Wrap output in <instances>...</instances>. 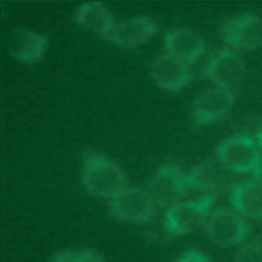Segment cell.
I'll list each match as a JSON object with an SVG mask.
<instances>
[{"label":"cell","mask_w":262,"mask_h":262,"mask_svg":"<svg viewBox=\"0 0 262 262\" xmlns=\"http://www.w3.org/2000/svg\"><path fill=\"white\" fill-rule=\"evenodd\" d=\"M82 187L93 196L115 199L128 188V177L108 155L88 150L82 153Z\"/></svg>","instance_id":"6da1fadb"},{"label":"cell","mask_w":262,"mask_h":262,"mask_svg":"<svg viewBox=\"0 0 262 262\" xmlns=\"http://www.w3.org/2000/svg\"><path fill=\"white\" fill-rule=\"evenodd\" d=\"M217 195L207 193L195 200H180L166 208L163 217V229L170 237L187 235L205 224L208 213L215 204Z\"/></svg>","instance_id":"7a4b0ae2"},{"label":"cell","mask_w":262,"mask_h":262,"mask_svg":"<svg viewBox=\"0 0 262 262\" xmlns=\"http://www.w3.org/2000/svg\"><path fill=\"white\" fill-rule=\"evenodd\" d=\"M246 62L229 47H217L208 52L202 77L213 82L217 88L227 89L232 93H239L246 77Z\"/></svg>","instance_id":"3957f363"},{"label":"cell","mask_w":262,"mask_h":262,"mask_svg":"<svg viewBox=\"0 0 262 262\" xmlns=\"http://www.w3.org/2000/svg\"><path fill=\"white\" fill-rule=\"evenodd\" d=\"M215 155L224 168L235 173H254L262 162V151L249 133H235L220 141Z\"/></svg>","instance_id":"277c9868"},{"label":"cell","mask_w":262,"mask_h":262,"mask_svg":"<svg viewBox=\"0 0 262 262\" xmlns=\"http://www.w3.org/2000/svg\"><path fill=\"white\" fill-rule=\"evenodd\" d=\"M204 230L207 239L220 247L239 246L251 235V225L247 219L229 207L213 208L205 220Z\"/></svg>","instance_id":"5b68a950"},{"label":"cell","mask_w":262,"mask_h":262,"mask_svg":"<svg viewBox=\"0 0 262 262\" xmlns=\"http://www.w3.org/2000/svg\"><path fill=\"white\" fill-rule=\"evenodd\" d=\"M219 35L232 51H257L262 47V17L254 12L227 17L220 24Z\"/></svg>","instance_id":"8992f818"},{"label":"cell","mask_w":262,"mask_h":262,"mask_svg":"<svg viewBox=\"0 0 262 262\" xmlns=\"http://www.w3.org/2000/svg\"><path fill=\"white\" fill-rule=\"evenodd\" d=\"M190 185V177L177 165H162L146 183V192L150 193L155 205L160 208H170L178 204Z\"/></svg>","instance_id":"52a82bcc"},{"label":"cell","mask_w":262,"mask_h":262,"mask_svg":"<svg viewBox=\"0 0 262 262\" xmlns=\"http://www.w3.org/2000/svg\"><path fill=\"white\" fill-rule=\"evenodd\" d=\"M153 199L146 188L141 187H128L120 195L110 200L108 210L110 215L120 222H133V224H150L155 217Z\"/></svg>","instance_id":"ba28073f"},{"label":"cell","mask_w":262,"mask_h":262,"mask_svg":"<svg viewBox=\"0 0 262 262\" xmlns=\"http://www.w3.org/2000/svg\"><path fill=\"white\" fill-rule=\"evenodd\" d=\"M237 101V94L222 88L202 91L192 104V126L200 129L207 124L219 123L227 118Z\"/></svg>","instance_id":"9c48e42d"},{"label":"cell","mask_w":262,"mask_h":262,"mask_svg":"<svg viewBox=\"0 0 262 262\" xmlns=\"http://www.w3.org/2000/svg\"><path fill=\"white\" fill-rule=\"evenodd\" d=\"M49 35L39 34L24 27H14L9 34L7 52L10 57L22 64H35L44 57Z\"/></svg>","instance_id":"30bf717a"},{"label":"cell","mask_w":262,"mask_h":262,"mask_svg":"<svg viewBox=\"0 0 262 262\" xmlns=\"http://www.w3.org/2000/svg\"><path fill=\"white\" fill-rule=\"evenodd\" d=\"M151 79L163 91L180 93L193 81V71L175 57L162 54L151 64Z\"/></svg>","instance_id":"8fae6325"},{"label":"cell","mask_w":262,"mask_h":262,"mask_svg":"<svg viewBox=\"0 0 262 262\" xmlns=\"http://www.w3.org/2000/svg\"><path fill=\"white\" fill-rule=\"evenodd\" d=\"M165 54L187 66L195 64L207 52L205 39L190 29H171L163 37Z\"/></svg>","instance_id":"7c38bea8"},{"label":"cell","mask_w":262,"mask_h":262,"mask_svg":"<svg viewBox=\"0 0 262 262\" xmlns=\"http://www.w3.org/2000/svg\"><path fill=\"white\" fill-rule=\"evenodd\" d=\"M158 31V24L151 17H131V19L116 24L108 40L115 46L121 47V49H135V47H140L141 44H145L151 37H155Z\"/></svg>","instance_id":"4fadbf2b"},{"label":"cell","mask_w":262,"mask_h":262,"mask_svg":"<svg viewBox=\"0 0 262 262\" xmlns=\"http://www.w3.org/2000/svg\"><path fill=\"white\" fill-rule=\"evenodd\" d=\"M230 208L244 219L262 220V185L259 182H237L229 188Z\"/></svg>","instance_id":"5bb4252c"},{"label":"cell","mask_w":262,"mask_h":262,"mask_svg":"<svg viewBox=\"0 0 262 262\" xmlns=\"http://www.w3.org/2000/svg\"><path fill=\"white\" fill-rule=\"evenodd\" d=\"M74 22L103 39H108L116 26L110 9L101 2H86L79 5L74 12Z\"/></svg>","instance_id":"9a60e30c"},{"label":"cell","mask_w":262,"mask_h":262,"mask_svg":"<svg viewBox=\"0 0 262 262\" xmlns=\"http://www.w3.org/2000/svg\"><path fill=\"white\" fill-rule=\"evenodd\" d=\"M232 262H262V241L247 242L235 252Z\"/></svg>","instance_id":"2e32d148"},{"label":"cell","mask_w":262,"mask_h":262,"mask_svg":"<svg viewBox=\"0 0 262 262\" xmlns=\"http://www.w3.org/2000/svg\"><path fill=\"white\" fill-rule=\"evenodd\" d=\"M173 262H213V259L204 251H200V249L192 247V249H187L182 255H178Z\"/></svg>","instance_id":"e0dca14e"},{"label":"cell","mask_w":262,"mask_h":262,"mask_svg":"<svg viewBox=\"0 0 262 262\" xmlns=\"http://www.w3.org/2000/svg\"><path fill=\"white\" fill-rule=\"evenodd\" d=\"M49 262H79V259H77V251L66 249V251L57 252Z\"/></svg>","instance_id":"ac0fdd59"},{"label":"cell","mask_w":262,"mask_h":262,"mask_svg":"<svg viewBox=\"0 0 262 262\" xmlns=\"http://www.w3.org/2000/svg\"><path fill=\"white\" fill-rule=\"evenodd\" d=\"M254 140H255V143H257L259 150L262 151V121L257 126V131H255V135H254Z\"/></svg>","instance_id":"d6986e66"},{"label":"cell","mask_w":262,"mask_h":262,"mask_svg":"<svg viewBox=\"0 0 262 262\" xmlns=\"http://www.w3.org/2000/svg\"><path fill=\"white\" fill-rule=\"evenodd\" d=\"M252 175H254V180H255V182H259L260 185H262V162H260V165L257 166V170H255Z\"/></svg>","instance_id":"ffe728a7"}]
</instances>
